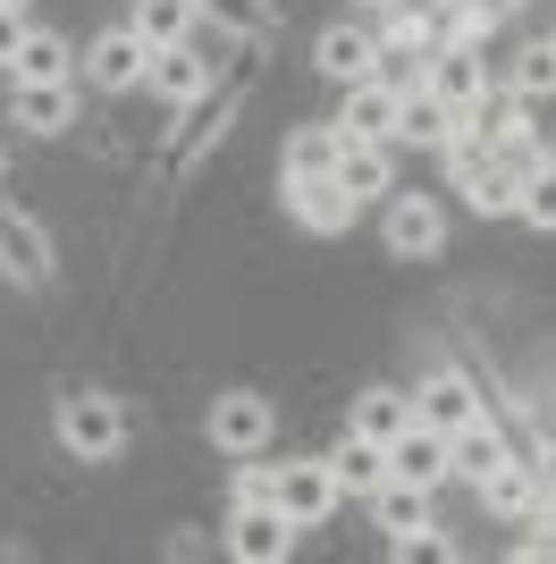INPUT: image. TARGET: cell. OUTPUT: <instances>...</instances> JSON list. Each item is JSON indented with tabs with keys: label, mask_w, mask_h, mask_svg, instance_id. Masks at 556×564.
Masks as SVG:
<instances>
[{
	"label": "cell",
	"mask_w": 556,
	"mask_h": 564,
	"mask_svg": "<svg viewBox=\"0 0 556 564\" xmlns=\"http://www.w3.org/2000/svg\"><path fill=\"white\" fill-rule=\"evenodd\" d=\"M0 9H25V0H0Z\"/></svg>",
	"instance_id": "33"
},
{
	"label": "cell",
	"mask_w": 556,
	"mask_h": 564,
	"mask_svg": "<svg viewBox=\"0 0 556 564\" xmlns=\"http://www.w3.org/2000/svg\"><path fill=\"white\" fill-rule=\"evenodd\" d=\"M68 76H76L68 34H51V25H25V43L9 51V85H68Z\"/></svg>",
	"instance_id": "17"
},
{
	"label": "cell",
	"mask_w": 556,
	"mask_h": 564,
	"mask_svg": "<svg viewBox=\"0 0 556 564\" xmlns=\"http://www.w3.org/2000/svg\"><path fill=\"white\" fill-rule=\"evenodd\" d=\"M346 430H363V438H379V447H388V438H405V430H414V397H396V388H363V397H354V413H346Z\"/></svg>",
	"instance_id": "21"
},
{
	"label": "cell",
	"mask_w": 556,
	"mask_h": 564,
	"mask_svg": "<svg viewBox=\"0 0 556 564\" xmlns=\"http://www.w3.org/2000/svg\"><path fill=\"white\" fill-rule=\"evenodd\" d=\"M456 127H463V118L447 110L430 85H414V94H405V110H396V143H447Z\"/></svg>",
	"instance_id": "22"
},
{
	"label": "cell",
	"mask_w": 556,
	"mask_h": 564,
	"mask_svg": "<svg viewBox=\"0 0 556 564\" xmlns=\"http://www.w3.org/2000/svg\"><path fill=\"white\" fill-rule=\"evenodd\" d=\"M194 18H203V0H136V34L152 51H169V43H185V34H194Z\"/></svg>",
	"instance_id": "23"
},
{
	"label": "cell",
	"mask_w": 556,
	"mask_h": 564,
	"mask_svg": "<svg viewBox=\"0 0 556 564\" xmlns=\"http://www.w3.org/2000/svg\"><path fill=\"white\" fill-rule=\"evenodd\" d=\"M228 556L236 564H287L296 556V522L278 506H236L228 514Z\"/></svg>",
	"instance_id": "10"
},
{
	"label": "cell",
	"mask_w": 556,
	"mask_h": 564,
	"mask_svg": "<svg viewBox=\"0 0 556 564\" xmlns=\"http://www.w3.org/2000/svg\"><path fill=\"white\" fill-rule=\"evenodd\" d=\"M60 447H68L76 464H118V447H127V413H118V397H101V388L60 397Z\"/></svg>",
	"instance_id": "1"
},
{
	"label": "cell",
	"mask_w": 556,
	"mask_h": 564,
	"mask_svg": "<svg viewBox=\"0 0 556 564\" xmlns=\"http://www.w3.org/2000/svg\"><path fill=\"white\" fill-rule=\"evenodd\" d=\"M203 438L220 455H261L278 438V413H270V397H254V388H228V397H211V413H203Z\"/></svg>",
	"instance_id": "3"
},
{
	"label": "cell",
	"mask_w": 556,
	"mask_h": 564,
	"mask_svg": "<svg viewBox=\"0 0 556 564\" xmlns=\"http://www.w3.org/2000/svg\"><path fill=\"white\" fill-rule=\"evenodd\" d=\"M278 203H287V219H296V228H312V236H346L354 212H363L338 177H287V186H278Z\"/></svg>",
	"instance_id": "8"
},
{
	"label": "cell",
	"mask_w": 556,
	"mask_h": 564,
	"mask_svg": "<svg viewBox=\"0 0 556 564\" xmlns=\"http://www.w3.org/2000/svg\"><path fill=\"white\" fill-rule=\"evenodd\" d=\"M514 94H523V101L556 94V43H523V59H514Z\"/></svg>",
	"instance_id": "28"
},
{
	"label": "cell",
	"mask_w": 556,
	"mask_h": 564,
	"mask_svg": "<svg viewBox=\"0 0 556 564\" xmlns=\"http://www.w3.org/2000/svg\"><path fill=\"white\" fill-rule=\"evenodd\" d=\"M203 18L228 25V34H261V25H270V9H261V0H203Z\"/></svg>",
	"instance_id": "30"
},
{
	"label": "cell",
	"mask_w": 556,
	"mask_h": 564,
	"mask_svg": "<svg viewBox=\"0 0 556 564\" xmlns=\"http://www.w3.org/2000/svg\"><path fill=\"white\" fill-rule=\"evenodd\" d=\"M0 177H9V152H0Z\"/></svg>",
	"instance_id": "34"
},
{
	"label": "cell",
	"mask_w": 556,
	"mask_h": 564,
	"mask_svg": "<svg viewBox=\"0 0 556 564\" xmlns=\"http://www.w3.org/2000/svg\"><path fill=\"white\" fill-rule=\"evenodd\" d=\"M371 522L388 531V556H447V540L430 531V489L396 480V471L371 489Z\"/></svg>",
	"instance_id": "2"
},
{
	"label": "cell",
	"mask_w": 556,
	"mask_h": 564,
	"mask_svg": "<svg viewBox=\"0 0 556 564\" xmlns=\"http://www.w3.org/2000/svg\"><path fill=\"white\" fill-rule=\"evenodd\" d=\"M463 203H472L481 219H514V203H523V169L489 161L481 177H463Z\"/></svg>",
	"instance_id": "24"
},
{
	"label": "cell",
	"mask_w": 556,
	"mask_h": 564,
	"mask_svg": "<svg viewBox=\"0 0 556 564\" xmlns=\"http://www.w3.org/2000/svg\"><path fill=\"white\" fill-rule=\"evenodd\" d=\"M430 94L456 118H481L489 101H498V85H489V68H481V43H439L430 51Z\"/></svg>",
	"instance_id": "4"
},
{
	"label": "cell",
	"mask_w": 556,
	"mask_h": 564,
	"mask_svg": "<svg viewBox=\"0 0 556 564\" xmlns=\"http://www.w3.org/2000/svg\"><path fill=\"white\" fill-rule=\"evenodd\" d=\"M85 76L101 85V94H136L143 76H152V43H143L136 25H110V34L85 43Z\"/></svg>",
	"instance_id": "6"
},
{
	"label": "cell",
	"mask_w": 556,
	"mask_h": 564,
	"mask_svg": "<svg viewBox=\"0 0 556 564\" xmlns=\"http://www.w3.org/2000/svg\"><path fill=\"white\" fill-rule=\"evenodd\" d=\"M338 471H329V455L321 464H278V514L296 522V531H321L329 514H338Z\"/></svg>",
	"instance_id": "7"
},
{
	"label": "cell",
	"mask_w": 556,
	"mask_h": 564,
	"mask_svg": "<svg viewBox=\"0 0 556 564\" xmlns=\"http://www.w3.org/2000/svg\"><path fill=\"white\" fill-rule=\"evenodd\" d=\"M506 430H498V422H489V413H481V422H463L456 430V471H463V480H481V471H498V464H506Z\"/></svg>",
	"instance_id": "25"
},
{
	"label": "cell",
	"mask_w": 556,
	"mask_h": 564,
	"mask_svg": "<svg viewBox=\"0 0 556 564\" xmlns=\"http://www.w3.org/2000/svg\"><path fill=\"white\" fill-rule=\"evenodd\" d=\"M338 169V127H296L287 135V177H329Z\"/></svg>",
	"instance_id": "26"
},
{
	"label": "cell",
	"mask_w": 556,
	"mask_h": 564,
	"mask_svg": "<svg viewBox=\"0 0 556 564\" xmlns=\"http://www.w3.org/2000/svg\"><path fill=\"white\" fill-rule=\"evenodd\" d=\"M354 203H388L396 194V143H363V135H338V169H329Z\"/></svg>",
	"instance_id": "11"
},
{
	"label": "cell",
	"mask_w": 556,
	"mask_h": 564,
	"mask_svg": "<svg viewBox=\"0 0 556 564\" xmlns=\"http://www.w3.org/2000/svg\"><path fill=\"white\" fill-rule=\"evenodd\" d=\"M388 471L414 480V489H439V480H456V438L430 430V422H414L405 438H388Z\"/></svg>",
	"instance_id": "12"
},
{
	"label": "cell",
	"mask_w": 556,
	"mask_h": 564,
	"mask_svg": "<svg viewBox=\"0 0 556 564\" xmlns=\"http://www.w3.org/2000/svg\"><path fill=\"white\" fill-rule=\"evenodd\" d=\"M329 471H338V489H346V497H371L379 480H388V447H379V438H363V430H346V438H338V455H329Z\"/></svg>",
	"instance_id": "20"
},
{
	"label": "cell",
	"mask_w": 556,
	"mask_h": 564,
	"mask_svg": "<svg viewBox=\"0 0 556 564\" xmlns=\"http://www.w3.org/2000/svg\"><path fill=\"white\" fill-rule=\"evenodd\" d=\"M514 219L523 228H539V236H556V152L523 177V203H514Z\"/></svg>",
	"instance_id": "27"
},
{
	"label": "cell",
	"mask_w": 556,
	"mask_h": 564,
	"mask_svg": "<svg viewBox=\"0 0 556 564\" xmlns=\"http://www.w3.org/2000/svg\"><path fill=\"white\" fill-rule=\"evenodd\" d=\"M0 270L18 286H51V236L25 212H9V203H0Z\"/></svg>",
	"instance_id": "16"
},
{
	"label": "cell",
	"mask_w": 556,
	"mask_h": 564,
	"mask_svg": "<svg viewBox=\"0 0 556 564\" xmlns=\"http://www.w3.org/2000/svg\"><path fill=\"white\" fill-rule=\"evenodd\" d=\"M548 43H556V34H548Z\"/></svg>",
	"instance_id": "35"
},
{
	"label": "cell",
	"mask_w": 556,
	"mask_h": 564,
	"mask_svg": "<svg viewBox=\"0 0 556 564\" xmlns=\"http://www.w3.org/2000/svg\"><path fill=\"white\" fill-rule=\"evenodd\" d=\"M211 76H220V59H211L203 43H169V51H152V94L169 101V110H185V101H203L211 94Z\"/></svg>",
	"instance_id": "13"
},
{
	"label": "cell",
	"mask_w": 556,
	"mask_h": 564,
	"mask_svg": "<svg viewBox=\"0 0 556 564\" xmlns=\"http://www.w3.org/2000/svg\"><path fill=\"white\" fill-rule=\"evenodd\" d=\"M472 489H481V506H489L498 522H532V514H539V471L523 464V455H506L498 471H481Z\"/></svg>",
	"instance_id": "18"
},
{
	"label": "cell",
	"mask_w": 556,
	"mask_h": 564,
	"mask_svg": "<svg viewBox=\"0 0 556 564\" xmlns=\"http://www.w3.org/2000/svg\"><path fill=\"white\" fill-rule=\"evenodd\" d=\"M312 68H321L329 85H363V76H379V34H363V25H329L321 43H312Z\"/></svg>",
	"instance_id": "15"
},
{
	"label": "cell",
	"mask_w": 556,
	"mask_h": 564,
	"mask_svg": "<svg viewBox=\"0 0 556 564\" xmlns=\"http://www.w3.org/2000/svg\"><path fill=\"white\" fill-rule=\"evenodd\" d=\"M396 110H405V85L363 76V85H346V110L329 118V127H338V135H363V143H396Z\"/></svg>",
	"instance_id": "9"
},
{
	"label": "cell",
	"mask_w": 556,
	"mask_h": 564,
	"mask_svg": "<svg viewBox=\"0 0 556 564\" xmlns=\"http://www.w3.org/2000/svg\"><path fill=\"white\" fill-rule=\"evenodd\" d=\"M25 43V9H0V68H9V51Z\"/></svg>",
	"instance_id": "31"
},
{
	"label": "cell",
	"mask_w": 556,
	"mask_h": 564,
	"mask_svg": "<svg viewBox=\"0 0 556 564\" xmlns=\"http://www.w3.org/2000/svg\"><path fill=\"white\" fill-rule=\"evenodd\" d=\"M228 497H236V506H278V464H261V455H236Z\"/></svg>",
	"instance_id": "29"
},
{
	"label": "cell",
	"mask_w": 556,
	"mask_h": 564,
	"mask_svg": "<svg viewBox=\"0 0 556 564\" xmlns=\"http://www.w3.org/2000/svg\"><path fill=\"white\" fill-rule=\"evenodd\" d=\"M9 118L34 135H68L76 127V85H9Z\"/></svg>",
	"instance_id": "19"
},
{
	"label": "cell",
	"mask_w": 556,
	"mask_h": 564,
	"mask_svg": "<svg viewBox=\"0 0 556 564\" xmlns=\"http://www.w3.org/2000/svg\"><path fill=\"white\" fill-rule=\"evenodd\" d=\"M489 404H481V388H472V379L463 371H430L414 388V422H430V430H447V438H456L463 422H481Z\"/></svg>",
	"instance_id": "14"
},
{
	"label": "cell",
	"mask_w": 556,
	"mask_h": 564,
	"mask_svg": "<svg viewBox=\"0 0 556 564\" xmlns=\"http://www.w3.org/2000/svg\"><path fill=\"white\" fill-rule=\"evenodd\" d=\"M532 471H539V497H556V438H548V447L532 455Z\"/></svg>",
	"instance_id": "32"
},
{
	"label": "cell",
	"mask_w": 556,
	"mask_h": 564,
	"mask_svg": "<svg viewBox=\"0 0 556 564\" xmlns=\"http://www.w3.org/2000/svg\"><path fill=\"white\" fill-rule=\"evenodd\" d=\"M379 236H388L396 261H430L447 245V212L430 194H388V212H379Z\"/></svg>",
	"instance_id": "5"
}]
</instances>
